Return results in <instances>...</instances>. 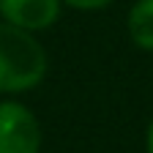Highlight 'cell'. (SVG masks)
<instances>
[{
    "instance_id": "8992f818",
    "label": "cell",
    "mask_w": 153,
    "mask_h": 153,
    "mask_svg": "<svg viewBox=\"0 0 153 153\" xmlns=\"http://www.w3.org/2000/svg\"><path fill=\"white\" fill-rule=\"evenodd\" d=\"M145 153H153V118H150L148 131H145Z\"/></svg>"
},
{
    "instance_id": "3957f363",
    "label": "cell",
    "mask_w": 153,
    "mask_h": 153,
    "mask_svg": "<svg viewBox=\"0 0 153 153\" xmlns=\"http://www.w3.org/2000/svg\"><path fill=\"white\" fill-rule=\"evenodd\" d=\"M63 14V0H0V22L25 33L49 30Z\"/></svg>"
},
{
    "instance_id": "277c9868",
    "label": "cell",
    "mask_w": 153,
    "mask_h": 153,
    "mask_svg": "<svg viewBox=\"0 0 153 153\" xmlns=\"http://www.w3.org/2000/svg\"><path fill=\"white\" fill-rule=\"evenodd\" d=\"M126 33L137 49L153 52V0H134L131 3L126 14Z\"/></svg>"
},
{
    "instance_id": "5b68a950",
    "label": "cell",
    "mask_w": 153,
    "mask_h": 153,
    "mask_svg": "<svg viewBox=\"0 0 153 153\" xmlns=\"http://www.w3.org/2000/svg\"><path fill=\"white\" fill-rule=\"evenodd\" d=\"M115 0H63L66 8H74V11H101L107 6H112Z\"/></svg>"
},
{
    "instance_id": "6da1fadb",
    "label": "cell",
    "mask_w": 153,
    "mask_h": 153,
    "mask_svg": "<svg viewBox=\"0 0 153 153\" xmlns=\"http://www.w3.org/2000/svg\"><path fill=\"white\" fill-rule=\"evenodd\" d=\"M47 68V49L33 33L0 22V93L16 96L38 88Z\"/></svg>"
},
{
    "instance_id": "7a4b0ae2",
    "label": "cell",
    "mask_w": 153,
    "mask_h": 153,
    "mask_svg": "<svg viewBox=\"0 0 153 153\" xmlns=\"http://www.w3.org/2000/svg\"><path fill=\"white\" fill-rule=\"evenodd\" d=\"M41 123L30 107L0 101V153H41Z\"/></svg>"
}]
</instances>
